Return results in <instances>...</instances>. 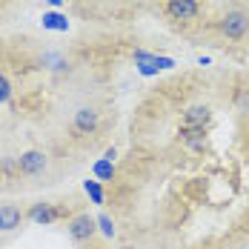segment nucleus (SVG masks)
Listing matches in <instances>:
<instances>
[{
	"label": "nucleus",
	"instance_id": "dca6fc26",
	"mask_svg": "<svg viewBox=\"0 0 249 249\" xmlns=\"http://www.w3.org/2000/svg\"><path fill=\"white\" fill-rule=\"evenodd\" d=\"M60 3H63V0H49V6H52V9H57Z\"/></svg>",
	"mask_w": 249,
	"mask_h": 249
},
{
	"label": "nucleus",
	"instance_id": "9b49d317",
	"mask_svg": "<svg viewBox=\"0 0 249 249\" xmlns=\"http://www.w3.org/2000/svg\"><path fill=\"white\" fill-rule=\"evenodd\" d=\"M83 192L89 195V200H92V203L103 206L106 195H103V186H100V180H83Z\"/></svg>",
	"mask_w": 249,
	"mask_h": 249
},
{
	"label": "nucleus",
	"instance_id": "1a4fd4ad",
	"mask_svg": "<svg viewBox=\"0 0 249 249\" xmlns=\"http://www.w3.org/2000/svg\"><path fill=\"white\" fill-rule=\"evenodd\" d=\"M172 66H175L172 57H158V54H152L149 60L138 63V72L143 77H152V75H158V72H163V69H172Z\"/></svg>",
	"mask_w": 249,
	"mask_h": 249
},
{
	"label": "nucleus",
	"instance_id": "39448f33",
	"mask_svg": "<svg viewBox=\"0 0 249 249\" xmlns=\"http://www.w3.org/2000/svg\"><path fill=\"white\" fill-rule=\"evenodd\" d=\"M166 12L175 20H195L200 12L198 0H166Z\"/></svg>",
	"mask_w": 249,
	"mask_h": 249
},
{
	"label": "nucleus",
	"instance_id": "ddd939ff",
	"mask_svg": "<svg viewBox=\"0 0 249 249\" xmlns=\"http://www.w3.org/2000/svg\"><path fill=\"white\" fill-rule=\"evenodd\" d=\"M95 221H98V229L106 235V238H115V232H118V229H115V221H112L109 215H103V212H100Z\"/></svg>",
	"mask_w": 249,
	"mask_h": 249
},
{
	"label": "nucleus",
	"instance_id": "9d476101",
	"mask_svg": "<svg viewBox=\"0 0 249 249\" xmlns=\"http://www.w3.org/2000/svg\"><path fill=\"white\" fill-rule=\"evenodd\" d=\"M40 23H43V29H49V32H66L69 29V18L66 15H57V12H43Z\"/></svg>",
	"mask_w": 249,
	"mask_h": 249
},
{
	"label": "nucleus",
	"instance_id": "423d86ee",
	"mask_svg": "<svg viewBox=\"0 0 249 249\" xmlns=\"http://www.w3.org/2000/svg\"><path fill=\"white\" fill-rule=\"evenodd\" d=\"M26 218L35 221L37 226H49V224H54V221L60 218V209H54L52 203H43V200H40V203H35V206L26 212Z\"/></svg>",
	"mask_w": 249,
	"mask_h": 249
},
{
	"label": "nucleus",
	"instance_id": "f257e3e1",
	"mask_svg": "<svg viewBox=\"0 0 249 249\" xmlns=\"http://www.w3.org/2000/svg\"><path fill=\"white\" fill-rule=\"evenodd\" d=\"M221 32H224L226 37H232V40H241V37H247L249 35V15L247 12H226L224 20H221Z\"/></svg>",
	"mask_w": 249,
	"mask_h": 249
},
{
	"label": "nucleus",
	"instance_id": "f03ea898",
	"mask_svg": "<svg viewBox=\"0 0 249 249\" xmlns=\"http://www.w3.org/2000/svg\"><path fill=\"white\" fill-rule=\"evenodd\" d=\"M69 238L77 241V244H86V241H92V235L98 232V221L95 218H89V215H75L72 221H69Z\"/></svg>",
	"mask_w": 249,
	"mask_h": 249
},
{
	"label": "nucleus",
	"instance_id": "7ed1b4c3",
	"mask_svg": "<svg viewBox=\"0 0 249 249\" xmlns=\"http://www.w3.org/2000/svg\"><path fill=\"white\" fill-rule=\"evenodd\" d=\"M209 118H212V112H209V106H189L186 112H183V118H180V129L183 132H192V129H203V126L209 124Z\"/></svg>",
	"mask_w": 249,
	"mask_h": 249
},
{
	"label": "nucleus",
	"instance_id": "f8f14e48",
	"mask_svg": "<svg viewBox=\"0 0 249 249\" xmlns=\"http://www.w3.org/2000/svg\"><path fill=\"white\" fill-rule=\"evenodd\" d=\"M95 178L98 180H112L115 178V163L106 160V158H100L98 163H95Z\"/></svg>",
	"mask_w": 249,
	"mask_h": 249
},
{
	"label": "nucleus",
	"instance_id": "4468645a",
	"mask_svg": "<svg viewBox=\"0 0 249 249\" xmlns=\"http://www.w3.org/2000/svg\"><path fill=\"white\" fill-rule=\"evenodd\" d=\"M235 106H238V112L249 115V89H241V92H238V98H235Z\"/></svg>",
	"mask_w": 249,
	"mask_h": 249
},
{
	"label": "nucleus",
	"instance_id": "2eb2a0df",
	"mask_svg": "<svg viewBox=\"0 0 249 249\" xmlns=\"http://www.w3.org/2000/svg\"><path fill=\"white\" fill-rule=\"evenodd\" d=\"M9 98H12V83H9V77L0 72V103H6Z\"/></svg>",
	"mask_w": 249,
	"mask_h": 249
},
{
	"label": "nucleus",
	"instance_id": "0eeeda50",
	"mask_svg": "<svg viewBox=\"0 0 249 249\" xmlns=\"http://www.w3.org/2000/svg\"><path fill=\"white\" fill-rule=\"evenodd\" d=\"M23 212H20V206H15V203H3L0 206V232H15L18 226L23 224Z\"/></svg>",
	"mask_w": 249,
	"mask_h": 249
},
{
	"label": "nucleus",
	"instance_id": "6e6552de",
	"mask_svg": "<svg viewBox=\"0 0 249 249\" xmlns=\"http://www.w3.org/2000/svg\"><path fill=\"white\" fill-rule=\"evenodd\" d=\"M98 112L95 109H89V106H83V109H77L75 112V132L80 135H89V132H95L98 129Z\"/></svg>",
	"mask_w": 249,
	"mask_h": 249
},
{
	"label": "nucleus",
	"instance_id": "20e7f679",
	"mask_svg": "<svg viewBox=\"0 0 249 249\" xmlns=\"http://www.w3.org/2000/svg\"><path fill=\"white\" fill-rule=\"evenodd\" d=\"M46 155L40 149H29L23 152L20 158H18V169H20V175H40L43 169H46Z\"/></svg>",
	"mask_w": 249,
	"mask_h": 249
}]
</instances>
